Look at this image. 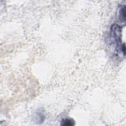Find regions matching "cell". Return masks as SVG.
<instances>
[{
	"label": "cell",
	"instance_id": "obj_3",
	"mask_svg": "<svg viewBox=\"0 0 126 126\" xmlns=\"http://www.w3.org/2000/svg\"><path fill=\"white\" fill-rule=\"evenodd\" d=\"M61 125L63 126H73L75 125V121L70 118H66L62 120Z\"/></svg>",
	"mask_w": 126,
	"mask_h": 126
},
{
	"label": "cell",
	"instance_id": "obj_1",
	"mask_svg": "<svg viewBox=\"0 0 126 126\" xmlns=\"http://www.w3.org/2000/svg\"><path fill=\"white\" fill-rule=\"evenodd\" d=\"M45 114L43 109L39 108L36 110L33 114V118L34 120V122L38 124H41L43 123L45 119Z\"/></svg>",
	"mask_w": 126,
	"mask_h": 126
},
{
	"label": "cell",
	"instance_id": "obj_2",
	"mask_svg": "<svg viewBox=\"0 0 126 126\" xmlns=\"http://www.w3.org/2000/svg\"><path fill=\"white\" fill-rule=\"evenodd\" d=\"M118 18L121 23L125 24L126 21V6H121L119 7L117 11Z\"/></svg>",
	"mask_w": 126,
	"mask_h": 126
}]
</instances>
